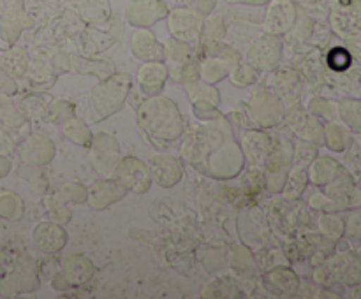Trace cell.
<instances>
[{"instance_id": "cell-1", "label": "cell", "mask_w": 361, "mask_h": 299, "mask_svg": "<svg viewBox=\"0 0 361 299\" xmlns=\"http://www.w3.org/2000/svg\"><path fill=\"white\" fill-rule=\"evenodd\" d=\"M344 108L349 125L361 132V102H345Z\"/></svg>"}, {"instance_id": "cell-2", "label": "cell", "mask_w": 361, "mask_h": 299, "mask_svg": "<svg viewBox=\"0 0 361 299\" xmlns=\"http://www.w3.org/2000/svg\"><path fill=\"white\" fill-rule=\"evenodd\" d=\"M351 220L355 222V227H353V236H355V238H361V211L360 213L353 215Z\"/></svg>"}]
</instances>
